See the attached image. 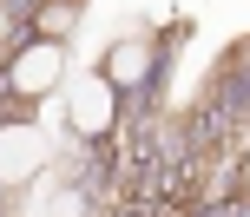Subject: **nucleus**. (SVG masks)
<instances>
[{
  "mask_svg": "<svg viewBox=\"0 0 250 217\" xmlns=\"http://www.w3.org/2000/svg\"><path fill=\"white\" fill-rule=\"evenodd\" d=\"M40 158H46V138H40L33 125H7V132H0V184L33 178Z\"/></svg>",
  "mask_w": 250,
  "mask_h": 217,
  "instance_id": "obj_1",
  "label": "nucleus"
},
{
  "mask_svg": "<svg viewBox=\"0 0 250 217\" xmlns=\"http://www.w3.org/2000/svg\"><path fill=\"white\" fill-rule=\"evenodd\" d=\"M73 125H79V132H105V125H112V79H79V92H73Z\"/></svg>",
  "mask_w": 250,
  "mask_h": 217,
  "instance_id": "obj_2",
  "label": "nucleus"
},
{
  "mask_svg": "<svg viewBox=\"0 0 250 217\" xmlns=\"http://www.w3.org/2000/svg\"><path fill=\"white\" fill-rule=\"evenodd\" d=\"M53 79H60V46H33L20 66H13V86L20 92H46Z\"/></svg>",
  "mask_w": 250,
  "mask_h": 217,
  "instance_id": "obj_3",
  "label": "nucleus"
},
{
  "mask_svg": "<svg viewBox=\"0 0 250 217\" xmlns=\"http://www.w3.org/2000/svg\"><path fill=\"white\" fill-rule=\"evenodd\" d=\"M112 79H145V46H119L112 53Z\"/></svg>",
  "mask_w": 250,
  "mask_h": 217,
  "instance_id": "obj_4",
  "label": "nucleus"
}]
</instances>
